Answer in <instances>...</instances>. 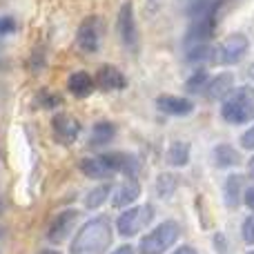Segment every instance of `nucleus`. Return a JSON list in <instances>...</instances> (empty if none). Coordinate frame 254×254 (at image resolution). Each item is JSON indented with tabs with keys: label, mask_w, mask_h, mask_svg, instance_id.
Instances as JSON below:
<instances>
[{
	"label": "nucleus",
	"mask_w": 254,
	"mask_h": 254,
	"mask_svg": "<svg viewBox=\"0 0 254 254\" xmlns=\"http://www.w3.org/2000/svg\"><path fill=\"white\" fill-rule=\"evenodd\" d=\"M248 76H250V78L254 80V63H252V65H250V69H248Z\"/></svg>",
	"instance_id": "obj_37"
},
{
	"label": "nucleus",
	"mask_w": 254,
	"mask_h": 254,
	"mask_svg": "<svg viewBox=\"0 0 254 254\" xmlns=\"http://www.w3.org/2000/svg\"><path fill=\"white\" fill-rule=\"evenodd\" d=\"M101 161L107 165L112 174H123L127 179H134L140 172V158L129 152H107L101 154Z\"/></svg>",
	"instance_id": "obj_10"
},
{
	"label": "nucleus",
	"mask_w": 254,
	"mask_h": 254,
	"mask_svg": "<svg viewBox=\"0 0 254 254\" xmlns=\"http://www.w3.org/2000/svg\"><path fill=\"white\" fill-rule=\"evenodd\" d=\"M110 254H136V250H134V248H131V246H127V243H125V246L114 248V250H112Z\"/></svg>",
	"instance_id": "obj_32"
},
{
	"label": "nucleus",
	"mask_w": 254,
	"mask_h": 254,
	"mask_svg": "<svg viewBox=\"0 0 254 254\" xmlns=\"http://www.w3.org/2000/svg\"><path fill=\"white\" fill-rule=\"evenodd\" d=\"M152 221H154V207L149 205V203L134 205L119 214V219H116V232L125 239L136 237V234L143 232L145 228H149Z\"/></svg>",
	"instance_id": "obj_4"
},
{
	"label": "nucleus",
	"mask_w": 254,
	"mask_h": 254,
	"mask_svg": "<svg viewBox=\"0 0 254 254\" xmlns=\"http://www.w3.org/2000/svg\"><path fill=\"white\" fill-rule=\"evenodd\" d=\"M241 145H243L246 149H254V125L246 131V134L241 136Z\"/></svg>",
	"instance_id": "obj_30"
},
{
	"label": "nucleus",
	"mask_w": 254,
	"mask_h": 254,
	"mask_svg": "<svg viewBox=\"0 0 254 254\" xmlns=\"http://www.w3.org/2000/svg\"><path fill=\"white\" fill-rule=\"evenodd\" d=\"M250 49V40L246 34H232L216 47V63L221 65H234L239 63Z\"/></svg>",
	"instance_id": "obj_9"
},
{
	"label": "nucleus",
	"mask_w": 254,
	"mask_h": 254,
	"mask_svg": "<svg viewBox=\"0 0 254 254\" xmlns=\"http://www.w3.org/2000/svg\"><path fill=\"white\" fill-rule=\"evenodd\" d=\"M154 103H156L158 112H163V114H167V116H188L194 112V103L183 96L163 94V96H158Z\"/></svg>",
	"instance_id": "obj_13"
},
{
	"label": "nucleus",
	"mask_w": 254,
	"mask_h": 254,
	"mask_svg": "<svg viewBox=\"0 0 254 254\" xmlns=\"http://www.w3.org/2000/svg\"><path fill=\"white\" fill-rule=\"evenodd\" d=\"M181 239V225L176 221H161L154 230H149L138 243L140 254H165Z\"/></svg>",
	"instance_id": "obj_3"
},
{
	"label": "nucleus",
	"mask_w": 254,
	"mask_h": 254,
	"mask_svg": "<svg viewBox=\"0 0 254 254\" xmlns=\"http://www.w3.org/2000/svg\"><path fill=\"white\" fill-rule=\"evenodd\" d=\"M214 241H216V250H219L221 254H225V239H223V234H216Z\"/></svg>",
	"instance_id": "obj_34"
},
{
	"label": "nucleus",
	"mask_w": 254,
	"mask_h": 254,
	"mask_svg": "<svg viewBox=\"0 0 254 254\" xmlns=\"http://www.w3.org/2000/svg\"><path fill=\"white\" fill-rule=\"evenodd\" d=\"M212 156H214V163L219 167H237L239 163H241V154H239L232 145H225V143L216 145Z\"/></svg>",
	"instance_id": "obj_21"
},
{
	"label": "nucleus",
	"mask_w": 254,
	"mask_h": 254,
	"mask_svg": "<svg viewBox=\"0 0 254 254\" xmlns=\"http://www.w3.org/2000/svg\"><path fill=\"white\" fill-rule=\"evenodd\" d=\"M140 190L143 188H140V183L136 179H125L123 183L112 192V207H114V210H125L127 205H131V203L140 196Z\"/></svg>",
	"instance_id": "obj_14"
},
{
	"label": "nucleus",
	"mask_w": 254,
	"mask_h": 254,
	"mask_svg": "<svg viewBox=\"0 0 254 254\" xmlns=\"http://www.w3.org/2000/svg\"><path fill=\"white\" fill-rule=\"evenodd\" d=\"M94 87H96V80H94L87 71H74V74L69 76V80H67V89H69V94L76 98H87L89 94L94 92Z\"/></svg>",
	"instance_id": "obj_16"
},
{
	"label": "nucleus",
	"mask_w": 254,
	"mask_h": 254,
	"mask_svg": "<svg viewBox=\"0 0 254 254\" xmlns=\"http://www.w3.org/2000/svg\"><path fill=\"white\" fill-rule=\"evenodd\" d=\"M40 67H45V49L36 47L29 58V69H40Z\"/></svg>",
	"instance_id": "obj_29"
},
{
	"label": "nucleus",
	"mask_w": 254,
	"mask_h": 254,
	"mask_svg": "<svg viewBox=\"0 0 254 254\" xmlns=\"http://www.w3.org/2000/svg\"><path fill=\"white\" fill-rule=\"evenodd\" d=\"M105 38V20L101 16H87L78 25L76 31V43H78L80 52L85 54H96Z\"/></svg>",
	"instance_id": "obj_5"
},
{
	"label": "nucleus",
	"mask_w": 254,
	"mask_h": 254,
	"mask_svg": "<svg viewBox=\"0 0 254 254\" xmlns=\"http://www.w3.org/2000/svg\"><path fill=\"white\" fill-rule=\"evenodd\" d=\"M156 194L158 198H170L172 194L176 192V188H179V176L176 174H170V172H163L161 176L156 179Z\"/></svg>",
	"instance_id": "obj_24"
},
{
	"label": "nucleus",
	"mask_w": 254,
	"mask_h": 254,
	"mask_svg": "<svg viewBox=\"0 0 254 254\" xmlns=\"http://www.w3.org/2000/svg\"><path fill=\"white\" fill-rule=\"evenodd\" d=\"M241 234H243V241L250 243V246H254V214L248 216L246 221H243L241 225Z\"/></svg>",
	"instance_id": "obj_28"
},
{
	"label": "nucleus",
	"mask_w": 254,
	"mask_h": 254,
	"mask_svg": "<svg viewBox=\"0 0 254 254\" xmlns=\"http://www.w3.org/2000/svg\"><path fill=\"white\" fill-rule=\"evenodd\" d=\"M248 170H250V176L254 179V156L250 158V163H248Z\"/></svg>",
	"instance_id": "obj_36"
},
{
	"label": "nucleus",
	"mask_w": 254,
	"mask_h": 254,
	"mask_svg": "<svg viewBox=\"0 0 254 254\" xmlns=\"http://www.w3.org/2000/svg\"><path fill=\"white\" fill-rule=\"evenodd\" d=\"M18 29V22L13 16H9V13H4V16H0V36H11L13 31Z\"/></svg>",
	"instance_id": "obj_27"
},
{
	"label": "nucleus",
	"mask_w": 254,
	"mask_h": 254,
	"mask_svg": "<svg viewBox=\"0 0 254 254\" xmlns=\"http://www.w3.org/2000/svg\"><path fill=\"white\" fill-rule=\"evenodd\" d=\"M221 7H223V0H216V2L212 4L210 11H205L203 16L194 18V22L190 25V29H188V36H185L188 45L207 43V40L214 36L216 22H219V11H221Z\"/></svg>",
	"instance_id": "obj_6"
},
{
	"label": "nucleus",
	"mask_w": 254,
	"mask_h": 254,
	"mask_svg": "<svg viewBox=\"0 0 254 254\" xmlns=\"http://www.w3.org/2000/svg\"><path fill=\"white\" fill-rule=\"evenodd\" d=\"M110 194H112L110 183L96 185L94 190H89V192L85 194V210H98V207H103V203L110 198Z\"/></svg>",
	"instance_id": "obj_23"
},
{
	"label": "nucleus",
	"mask_w": 254,
	"mask_h": 254,
	"mask_svg": "<svg viewBox=\"0 0 254 254\" xmlns=\"http://www.w3.org/2000/svg\"><path fill=\"white\" fill-rule=\"evenodd\" d=\"M172 254H198V252H196V248H192V246H181V248H176Z\"/></svg>",
	"instance_id": "obj_33"
},
{
	"label": "nucleus",
	"mask_w": 254,
	"mask_h": 254,
	"mask_svg": "<svg viewBox=\"0 0 254 254\" xmlns=\"http://www.w3.org/2000/svg\"><path fill=\"white\" fill-rule=\"evenodd\" d=\"M78 221H80V210H74V207L63 210L61 214H56L52 221H49V228H47L49 243L58 246V243L67 241V237L74 232V228H76V223H78Z\"/></svg>",
	"instance_id": "obj_8"
},
{
	"label": "nucleus",
	"mask_w": 254,
	"mask_h": 254,
	"mask_svg": "<svg viewBox=\"0 0 254 254\" xmlns=\"http://www.w3.org/2000/svg\"><path fill=\"white\" fill-rule=\"evenodd\" d=\"M116 136V125L112 121H98L92 127V134H89V145L92 147H101V145L112 143Z\"/></svg>",
	"instance_id": "obj_20"
},
{
	"label": "nucleus",
	"mask_w": 254,
	"mask_h": 254,
	"mask_svg": "<svg viewBox=\"0 0 254 254\" xmlns=\"http://www.w3.org/2000/svg\"><path fill=\"white\" fill-rule=\"evenodd\" d=\"M243 201H246V205L254 212V185H250V188H246V194H243Z\"/></svg>",
	"instance_id": "obj_31"
},
{
	"label": "nucleus",
	"mask_w": 254,
	"mask_h": 254,
	"mask_svg": "<svg viewBox=\"0 0 254 254\" xmlns=\"http://www.w3.org/2000/svg\"><path fill=\"white\" fill-rule=\"evenodd\" d=\"M221 116L230 125H246L254 121V87L241 85L234 87L221 103Z\"/></svg>",
	"instance_id": "obj_2"
},
{
	"label": "nucleus",
	"mask_w": 254,
	"mask_h": 254,
	"mask_svg": "<svg viewBox=\"0 0 254 254\" xmlns=\"http://www.w3.org/2000/svg\"><path fill=\"white\" fill-rule=\"evenodd\" d=\"M207 83H210V74L201 67V69H196L188 80H185V89H188L190 94H203L207 87Z\"/></svg>",
	"instance_id": "obj_25"
},
{
	"label": "nucleus",
	"mask_w": 254,
	"mask_h": 254,
	"mask_svg": "<svg viewBox=\"0 0 254 254\" xmlns=\"http://www.w3.org/2000/svg\"><path fill=\"white\" fill-rule=\"evenodd\" d=\"M248 254H254V250H252V252H248Z\"/></svg>",
	"instance_id": "obj_38"
},
{
	"label": "nucleus",
	"mask_w": 254,
	"mask_h": 254,
	"mask_svg": "<svg viewBox=\"0 0 254 254\" xmlns=\"http://www.w3.org/2000/svg\"><path fill=\"white\" fill-rule=\"evenodd\" d=\"M232 89H234V76L230 71H223V74H216L214 78H210V83H207L203 94L207 98H212V101H223Z\"/></svg>",
	"instance_id": "obj_15"
},
{
	"label": "nucleus",
	"mask_w": 254,
	"mask_h": 254,
	"mask_svg": "<svg viewBox=\"0 0 254 254\" xmlns=\"http://www.w3.org/2000/svg\"><path fill=\"white\" fill-rule=\"evenodd\" d=\"M112 221L107 216H94L85 221L74 234L69 254H105L112 248Z\"/></svg>",
	"instance_id": "obj_1"
},
{
	"label": "nucleus",
	"mask_w": 254,
	"mask_h": 254,
	"mask_svg": "<svg viewBox=\"0 0 254 254\" xmlns=\"http://www.w3.org/2000/svg\"><path fill=\"white\" fill-rule=\"evenodd\" d=\"M52 129H54L56 140L63 145H71L80 136V123L69 114H54Z\"/></svg>",
	"instance_id": "obj_11"
},
{
	"label": "nucleus",
	"mask_w": 254,
	"mask_h": 254,
	"mask_svg": "<svg viewBox=\"0 0 254 254\" xmlns=\"http://www.w3.org/2000/svg\"><path fill=\"white\" fill-rule=\"evenodd\" d=\"M167 163L172 167H185L190 163V145L185 140H174V143L167 147Z\"/></svg>",
	"instance_id": "obj_22"
},
{
	"label": "nucleus",
	"mask_w": 254,
	"mask_h": 254,
	"mask_svg": "<svg viewBox=\"0 0 254 254\" xmlns=\"http://www.w3.org/2000/svg\"><path fill=\"white\" fill-rule=\"evenodd\" d=\"M185 58H188L190 63H194V65H210V63H216V47L210 43L190 45Z\"/></svg>",
	"instance_id": "obj_18"
},
{
	"label": "nucleus",
	"mask_w": 254,
	"mask_h": 254,
	"mask_svg": "<svg viewBox=\"0 0 254 254\" xmlns=\"http://www.w3.org/2000/svg\"><path fill=\"white\" fill-rule=\"evenodd\" d=\"M36 103H38L43 110H56L63 103V96L58 92H52V89H43V92H38V96H36Z\"/></svg>",
	"instance_id": "obj_26"
},
{
	"label": "nucleus",
	"mask_w": 254,
	"mask_h": 254,
	"mask_svg": "<svg viewBox=\"0 0 254 254\" xmlns=\"http://www.w3.org/2000/svg\"><path fill=\"white\" fill-rule=\"evenodd\" d=\"M225 203L228 207H239V203L243 201V194H246V179L241 174H230L225 179Z\"/></svg>",
	"instance_id": "obj_17"
},
{
	"label": "nucleus",
	"mask_w": 254,
	"mask_h": 254,
	"mask_svg": "<svg viewBox=\"0 0 254 254\" xmlns=\"http://www.w3.org/2000/svg\"><path fill=\"white\" fill-rule=\"evenodd\" d=\"M96 85L103 92H123L127 87V78L119 67L105 63V65H101L96 71Z\"/></svg>",
	"instance_id": "obj_12"
},
{
	"label": "nucleus",
	"mask_w": 254,
	"mask_h": 254,
	"mask_svg": "<svg viewBox=\"0 0 254 254\" xmlns=\"http://www.w3.org/2000/svg\"><path fill=\"white\" fill-rule=\"evenodd\" d=\"M78 170L83 172L87 179H96V181H107L112 179V172L107 170V165L101 161V156H94V158H83L78 163Z\"/></svg>",
	"instance_id": "obj_19"
},
{
	"label": "nucleus",
	"mask_w": 254,
	"mask_h": 254,
	"mask_svg": "<svg viewBox=\"0 0 254 254\" xmlns=\"http://www.w3.org/2000/svg\"><path fill=\"white\" fill-rule=\"evenodd\" d=\"M116 31H119V38L125 45V49L138 52V27H136V18H134V4L129 0L121 4V9H119Z\"/></svg>",
	"instance_id": "obj_7"
},
{
	"label": "nucleus",
	"mask_w": 254,
	"mask_h": 254,
	"mask_svg": "<svg viewBox=\"0 0 254 254\" xmlns=\"http://www.w3.org/2000/svg\"><path fill=\"white\" fill-rule=\"evenodd\" d=\"M38 254H63L61 250H56V248H43Z\"/></svg>",
	"instance_id": "obj_35"
}]
</instances>
